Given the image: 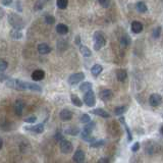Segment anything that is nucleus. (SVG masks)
<instances>
[{"mask_svg": "<svg viewBox=\"0 0 163 163\" xmlns=\"http://www.w3.org/2000/svg\"><path fill=\"white\" fill-rule=\"evenodd\" d=\"M5 84L8 88L14 89V90H18V91L30 90L35 92H42V88L39 85L34 84V83L24 82V81H21V80L10 79V80H7Z\"/></svg>", "mask_w": 163, "mask_h": 163, "instance_id": "f257e3e1", "label": "nucleus"}, {"mask_svg": "<svg viewBox=\"0 0 163 163\" xmlns=\"http://www.w3.org/2000/svg\"><path fill=\"white\" fill-rule=\"evenodd\" d=\"M8 21L9 24L12 25L14 29H17V30H21L25 27L24 21L20 15L17 14H10L8 15Z\"/></svg>", "mask_w": 163, "mask_h": 163, "instance_id": "f03ea898", "label": "nucleus"}, {"mask_svg": "<svg viewBox=\"0 0 163 163\" xmlns=\"http://www.w3.org/2000/svg\"><path fill=\"white\" fill-rule=\"evenodd\" d=\"M94 40V49L95 50H100L102 47L105 46L106 44V39H105L104 35L101 32H96L93 36Z\"/></svg>", "mask_w": 163, "mask_h": 163, "instance_id": "7ed1b4c3", "label": "nucleus"}, {"mask_svg": "<svg viewBox=\"0 0 163 163\" xmlns=\"http://www.w3.org/2000/svg\"><path fill=\"white\" fill-rule=\"evenodd\" d=\"M84 102H85V104L87 105V106H89V107L95 106V104H96V97H95L94 92L92 91V90L86 92V93H85V95H84Z\"/></svg>", "mask_w": 163, "mask_h": 163, "instance_id": "20e7f679", "label": "nucleus"}, {"mask_svg": "<svg viewBox=\"0 0 163 163\" xmlns=\"http://www.w3.org/2000/svg\"><path fill=\"white\" fill-rule=\"evenodd\" d=\"M85 79V73L84 72H76L73 73L68 78V84L69 85H76L80 82H82Z\"/></svg>", "mask_w": 163, "mask_h": 163, "instance_id": "39448f33", "label": "nucleus"}, {"mask_svg": "<svg viewBox=\"0 0 163 163\" xmlns=\"http://www.w3.org/2000/svg\"><path fill=\"white\" fill-rule=\"evenodd\" d=\"M60 151L64 154H69L72 151V144L68 140H62L60 142Z\"/></svg>", "mask_w": 163, "mask_h": 163, "instance_id": "423d86ee", "label": "nucleus"}, {"mask_svg": "<svg viewBox=\"0 0 163 163\" xmlns=\"http://www.w3.org/2000/svg\"><path fill=\"white\" fill-rule=\"evenodd\" d=\"M162 102V97L159 94H152L149 98V103L153 107H157L161 104Z\"/></svg>", "mask_w": 163, "mask_h": 163, "instance_id": "0eeeda50", "label": "nucleus"}, {"mask_svg": "<svg viewBox=\"0 0 163 163\" xmlns=\"http://www.w3.org/2000/svg\"><path fill=\"white\" fill-rule=\"evenodd\" d=\"M85 158H86V154L83 150H76L72 156V160L76 163H83L85 161Z\"/></svg>", "mask_w": 163, "mask_h": 163, "instance_id": "6e6552de", "label": "nucleus"}, {"mask_svg": "<svg viewBox=\"0 0 163 163\" xmlns=\"http://www.w3.org/2000/svg\"><path fill=\"white\" fill-rule=\"evenodd\" d=\"M99 96H100V99L102 101H109L112 99L113 93L109 89H105V90H102L100 93H99Z\"/></svg>", "mask_w": 163, "mask_h": 163, "instance_id": "1a4fd4ad", "label": "nucleus"}, {"mask_svg": "<svg viewBox=\"0 0 163 163\" xmlns=\"http://www.w3.org/2000/svg\"><path fill=\"white\" fill-rule=\"evenodd\" d=\"M32 79H33V81H42V80L45 78V72H44V70L42 69H36L34 70L33 73H32Z\"/></svg>", "mask_w": 163, "mask_h": 163, "instance_id": "9d476101", "label": "nucleus"}, {"mask_svg": "<svg viewBox=\"0 0 163 163\" xmlns=\"http://www.w3.org/2000/svg\"><path fill=\"white\" fill-rule=\"evenodd\" d=\"M24 108H25V103L21 100H17L14 103V111L15 113L17 114L18 116H21V114H23V111H24Z\"/></svg>", "mask_w": 163, "mask_h": 163, "instance_id": "9b49d317", "label": "nucleus"}, {"mask_svg": "<svg viewBox=\"0 0 163 163\" xmlns=\"http://www.w3.org/2000/svg\"><path fill=\"white\" fill-rule=\"evenodd\" d=\"M25 130H30V132H33V133H36V134H42L44 132V124L39 123V124H36V126H27L25 127Z\"/></svg>", "mask_w": 163, "mask_h": 163, "instance_id": "f8f14e48", "label": "nucleus"}, {"mask_svg": "<svg viewBox=\"0 0 163 163\" xmlns=\"http://www.w3.org/2000/svg\"><path fill=\"white\" fill-rule=\"evenodd\" d=\"M59 117L61 118L63 121H68L70 120L72 118V112L68 109H63L60 111L59 113Z\"/></svg>", "mask_w": 163, "mask_h": 163, "instance_id": "ddd939ff", "label": "nucleus"}, {"mask_svg": "<svg viewBox=\"0 0 163 163\" xmlns=\"http://www.w3.org/2000/svg\"><path fill=\"white\" fill-rule=\"evenodd\" d=\"M38 52H39L40 54L45 55V54H48L49 52H51V48L46 43H41L38 45Z\"/></svg>", "mask_w": 163, "mask_h": 163, "instance_id": "4468645a", "label": "nucleus"}, {"mask_svg": "<svg viewBox=\"0 0 163 163\" xmlns=\"http://www.w3.org/2000/svg\"><path fill=\"white\" fill-rule=\"evenodd\" d=\"M130 29H132V31L134 32V33L139 34L143 31L144 27H143L142 23H140V21H133L132 25H130Z\"/></svg>", "mask_w": 163, "mask_h": 163, "instance_id": "2eb2a0df", "label": "nucleus"}, {"mask_svg": "<svg viewBox=\"0 0 163 163\" xmlns=\"http://www.w3.org/2000/svg\"><path fill=\"white\" fill-rule=\"evenodd\" d=\"M92 113L95 114V115H98V116H101V117H104V118L110 117V114L108 113L107 111H105L104 109H102V108H97V109L92 110Z\"/></svg>", "mask_w": 163, "mask_h": 163, "instance_id": "dca6fc26", "label": "nucleus"}, {"mask_svg": "<svg viewBox=\"0 0 163 163\" xmlns=\"http://www.w3.org/2000/svg\"><path fill=\"white\" fill-rule=\"evenodd\" d=\"M116 78L119 82H124L127 78V72L126 69H118L116 72Z\"/></svg>", "mask_w": 163, "mask_h": 163, "instance_id": "f3484780", "label": "nucleus"}, {"mask_svg": "<svg viewBox=\"0 0 163 163\" xmlns=\"http://www.w3.org/2000/svg\"><path fill=\"white\" fill-rule=\"evenodd\" d=\"M56 32L60 35H66L68 33V27L64 24H59L56 27Z\"/></svg>", "mask_w": 163, "mask_h": 163, "instance_id": "a211bd4d", "label": "nucleus"}, {"mask_svg": "<svg viewBox=\"0 0 163 163\" xmlns=\"http://www.w3.org/2000/svg\"><path fill=\"white\" fill-rule=\"evenodd\" d=\"M80 51H81V53H82V55L84 56V57H90L92 55V52H91V50L89 49V48L87 46H85V45H80Z\"/></svg>", "mask_w": 163, "mask_h": 163, "instance_id": "6ab92c4d", "label": "nucleus"}, {"mask_svg": "<svg viewBox=\"0 0 163 163\" xmlns=\"http://www.w3.org/2000/svg\"><path fill=\"white\" fill-rule=\"evenodd\" d=\"M136 8H137V10H138L139 12H141V14H144V12L148 11V7H147L146 3H144L142 1H140V2L137 3V4H136Z\"/></svg>", "mask_w": 163, "mask_h": 163, "instance_id": "aec40b11", "label": "nucleus"}, {"mask_svg": "<svg viewBox=\"0 0 163 163\" xmlns=\"http://www.w3.org/2000/svg\"><path fill=\"white\" fill-rule=\"evenodd\" d=\"M102 70H103V68H102V65H100V64H95L93 68H91V72H92V75H93L94 76H98L102 72Z\"/></svg>", "mask_w": 163, "mask_h": 163, "instance_id": "412c9836", "label": "nucleus"}, {"mask_svg": "<svg viewBox=\"0 0 163 163\" xmlns=\"http://www.w3.org/2000/svg\"><path fill=\"white\" fill-rule=\"evenodd\" d=\"M10 37L12 38V39H14V40L21 39V38H23V33L21 32V30H17V29H14V30L10 32Z\"/></svg>", "mask_w": 163, "mask_h": 163, "instance_id": "4be33fe9", "label": "nucleus"}, {"mask_svg": "<svg viewBox=\"0 0 163 163\" xmlns=\"http://www.w3.org/2000/svg\"><path fill=\"white\" fill-rule=\"evenodd\" d=\"M70 99H72V104L76 105V107H82V106H83V102H82V100H81V99H80L76 95L72 94V96H70Z\"/></svg>", "mask_w": 163, "mask_h": 163, "instance_id": "5701e85b", "label": "nucleus"}, {"mask_svg": "<svg viewBox=\"0 0 163 163\" xmlns=\"http://www.w3.org/2000/svg\"><path fill=\"white\" fill-rule=\"evenodd\" d=\"M82 139L84 141H87V142H94L95 139L91 136L90 133H87L85 130H82Z\"/></svg>", "mask_w": 163, "mask_h": 163, "instance_id": "b1692460", "label": "nucleus"}, {"mask_svg": "<svg viewBox=\"0 0 163 163\" xmlns=\"http://www.w3.org/2000/svg\"><path fill=\"white\" fill-rule=\"evenodd\" d=\"M80 90H81L82 92H85V93H86V92L92 90V84H91V83H89V82L83 83V84L80 86Z\"/></svg>", "mask_w": 163, "mask_h": 163, "instance_id": "393cba45", "label": "nucleus"}, {"mask_svg": "<svg viewBox=\"0 0 163 163\" xmlns=\"http://www.w3.org/2000/svg\"><path fill=\"white\" fill-rule=\"evenodd\" d=\"M79 133H80V130L78 127H75V126L68 127V129L65 130V134H68V135H70V136H76Z\"/></svg>", "mask_w": 163, "mask_h": 163, "instance_id": "a878e982", "label": "nucleus"}, {"mask_svg": "<svg viewBox=\"0 0 163 163\" xmlns=\"http://www.w3.org/2000/svg\"><path fill=\"white\" fill-rule=\"evenodd\" d=\"M56 5L60 9H65L68 5V0H57Z\"/></svg>", "mask_w": 163, "mask_h": 163, "instance_id": "bb28decb", "label": "nucleus"}, {"mask_svg": "<svg viewBox=\"0 0 163 163\" xmlns=\"http://www.w3.org/2000/svg\"><path fill=\"white\" fill-rule=\"evenodd\" d=\"M130 44V38L129 36H122L120 38V45L123 47L129 46Z\"/></svg>", "mask_w": 163, "mask_h": 163, "instance_id": "cd10ccee", "label": "nucleus"}, {"mask_svg": "<svg viewBox=\"0 0 163 163\" xmlns=\"http://www.w3.org/2000/svg\"><path fill=\"white\" fill-rule=\"evenodd\" d=\"M126 106H119V107H116L115 110H114V113L116 114V115H121V114H123L126 112Z\"/></svg>", "mask_w": 163, "mask_h": 163, "instance_id": "c85d7f7f", "label": "nucleus"}, {"mask_svg": "<svg viewBox=\"0 0 163 163\" xmlns=\"http://www.w3.org/2000/svg\"><path fill=\"white\" fill-rule=\"evenodd\" d=\"M105 145V142L103 140H101V141H94V142H92L91 143V147L92 148H99V147H101V146H103Z\"/></svg>", "mask_w": 163, "mask_h": 163, "instance_id": "c756f323", "label": "nucleus"}, {"mask_svg": "<svg viewBox=\"0 0 163 163\" xmlns=\"http://www.w3.org/2000/svg\"><path fill=\"white\" fill-rule=\"evenodd\" d=\"M8 68V63L4 59H0V72H4Z\"/></svg>", "mask_w": 163, "mask_h": 163, "instance_id": "7c9ffc66", "label": "nucleus"}, {"mask_svg": "<svg viewBox=\"0 0 163 163\" xmlns=\"http://www.w3.org/2000/svg\"><path fill=\"white\" fill-rule=\"evenodd\" d=\"M161 27H157L156 29H154V31H153V34H152V36L153 38H155V39H157V38L160 37V35H161Z\"/></svg>", "mask_w": 163, "mask_h": 163, "instance_id": "2f4dec72", "label": "nucleus"}, {"mask_svg": "<svg viewBox=\"0 0 163 163\" xmlns=\"http://www.w3.org/2000/svg\"><path fill=\"white\" fill-rule=\"evenodd\" d=\"M45 21L48 25H53L54 23H55V18H54V17H52V15L47 14V15H45Z\"/></svg>", "mask_w": 163, "mask_h": 163, "instance_id": "473e14b6", "label": "nucleus"}, {"mask_svg": "<svg viewBox=\"0 0 163 163\" xmlns=\"http://www.w3.org/2000/svg\"><path fill=\"white\" fill-rule=\"evenodd\" d=\"M111 0H99V4H100L102 7L104 8H108L110 6Z\"/></svg>", "mask_w": 163, "mask_h": 163, "instance_id": "72a5a7b5", "label": "nucleus"}, {"mask_svg": "<svg viewBox=\"0 0 163 163\" xmlns=\"http://www.w3.org/2000/svg\"><path fill=\"white\" fill-rule=\"evenodd\" d=\"M91 121V118H90V116L88 115V114H86V113H84L83 115L81 116V122H83V123H88V122H90Z\"/></svg>", "mask_w": 163, "mask_h": 163, "instance_id": "f704fd0d", "label": "nucleus"}, {"mask_svg": "<svg viewBox=\"0 0 163 163\" xmlns=\"http://www.w3.org/2000/svg\"><path fill=\"white\" fill-rule=\"evenodd\" d=\"M36 120H37V117H36V116H30V117L25 118V122L34 123V122H36Z\"/></svg>", "mask_w": 163, "mask_h": 163, "instance_id": "c9c22d12", "label": "nucleus"}, {"mask_svg": "<svg viewBox=\"0 0 163 163\" xmlns=\"http://www.w3.org/2000/svg\"><path fill=\"white\" fill-rule=\"evenodd\" d=\"M42 8H43V3H41V2H37L34 6L35 10H40V9H42Z\"/></svg>", "mask_w": 163, "mask_h": 163, "instance_id": "e433bc0d", "label": "nucleus"}, {"mask_svg": "<svg viewBox=\"0 0 163 163\" xmlns=\"http://www.w3.org/2000/svg\"><path fill=\"white\" fill-rule=\"evenodd\" d=\"M55 140L58 141V142H61L62 140H64V138H63V136L60 133H57L55 135Z\"/></svg>", "mask_w": 163, "mask_h": 163, "instance_id": "4c0bfd02", "label": "nucleus"}, {"mask_svg": "<svg viewBox=\"0 0 163 163\" xmlns=\"http://www.w3.org/2000/svg\"><path fill=\"white\" fill-rule=\"evenodd\" d=\"M139 149H140V144L137 142V143L134 144V146L132 147V151L133 152H136V151H138Z\"/></svg>", "mask_w": 163, "mask_h": 163, "instance_id": "58836bf2", "label": "nucleus"}, {"mask_svg": "<svg viewBox=\"0 0 163 163\" xmlns=\"http://www.w3.org/2000/svg\"><path fill=\"white\" fill-rule=\"evenodd\" d=\"M11 2H12V0H2L1 3H2V5H10L11 4Z\"/></svg>", "mask_w": 163, "mask_h": 163, "instance_id": "ea45409f", "label": "nucleus"}, {"mask_svg": "<svg viewBox=\"0 0 163 163\" xmlns=\"http://www.w3.org/2000/svg\"><path fill=\"white\" fill-rule=\"evenodd\" d=\"M97 163H109V160H108L107 158H104V157H103V158H100V159H99Z\"/></svg>", "mask_w": 163, "mask_h": 163, "instance_id": "a19ab883", "label": "nucleus"}, {"mask_svg": "<svg viewBox=\"0 0 163 163\" xmlns=\"http://www.w3.org/2000/svg\"><path fill=\"white\" fill-rule=\"evenodd\" d=\"M4 14H5V12H4V10H3V8L0 7V20H1V18L4 17Z\"/></svg>", "mask_w": 163, "mask_h": 163, "instance_id": "79ce46f5", "label": "nucleus"}, {"mask_svg": "<svg viewBox=\"0 0 163 163\" xmlns=\"http://www.w3.org/2000/svg\"><path fill=\"white\" fill-rule=\"evenodd\" d=\"M76 43L78 44V45H81V38H80V36H76Z\"/></svg>", "mask_w": 163, "mask_h": 163, "instance_id": "37998d69", "label": "nucleus"}, {"mask_svg": "<svg viewBox=\"0 0 163 163\" xmlns=\"http://www.w3.org/2000/svg\"><path fill=\"white\" fill-rule=\"evenodd\" d=\"M2 147H3V140L1 137H0V150L2 149Z\"/></svg>", "mask_w": 163, "mask_h": 163, "instance_id": "c03bdc74", "label": "nucleus"}, {"mask_svg": "<svg viewBox=\"0 0 163 163\" xmlns=\"http://www.w3.org/2000/svg\"><path fill=\"white\" fill-rule=\"evenodd\" d=\"M161 133L163 134V127H162V129H161Z\"/></svg>", "mask_w": 163, "mask_h": 163, "instance_id": "a18cd8bd", "label": "nucleus"}, {"mask_svg": "<svg viewBox=\"0 0 163 163\" xmlns=\"http://www.w3.org/2000/svg\"><path fill=\"white\" fill-rule=\"evenodd\" d=\"M44 1H48V0H44Z\"/></svg>", "mask_w": 163, "mask_h": 163, "instance_id": "49530a36", "label": "nucleus"}]
</instances>
